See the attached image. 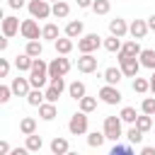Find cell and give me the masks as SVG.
Listing matches in <instances>:
<instances>
[{
    "label": "cell",
    "instance_id": "6da1fadb",
    "mask_svg": "<svg viewBox=\"0 0 155 155\" xmlns=\"http://www.w3.org/2000/svg\"><path fill=\"white\" fill-rule=\"evenodd\" d=\"M29 82H31V87H36V90H41V87L48 82V63H46L44 58H34V65H31V70H29Z\"/></svg>",
    "mask_w": 155,
    "mask_h": 155
},
{
    "label": "cell",
    "instance_id": "7a4b0ae2",
    "mask_svg": "<svg viewBox=\"0 0 155 155\" xmlns=\"http://www.w3.org/2000/svg\"><path fill=\"white\" fill-rule=\"evenodd\" d=\"M102 44H104L102 36H99L97 31H90V34H82V36L78 39V51H80V53H94Z\"/></svg>",
    "mask_w": 155,
    "mask_h": 155
},
{
    "label": "cell",
    "instance_id": "3957f363",
    "mask_svg": "<svg viewBox=\"0 0 155 155\" xmlns=\"http://www.w3.org/2000/svg\"><path fill=\"white\" fill-rule=\"evenodd\" d=\"M121 116H104V136H107V140H119L121 136H124V128H121Z\"/></svg>",
    "mask_w": 155,
    "mask_h": 155
},
{
    "label": "cell",
    "instance_id": "277c9868",
    "mask_svg": "<svg viewBox=\"0 0 155 155\" xmlns=\"http://www.w3.org/2000/svg\"><path fill=\"white\" fill-rule=\"evenodd\" d=\"M51 7L53 5H48V0H29V5H27L29 15L34 19H48V17H53L51 15Z\"/></svg>",
    "mask_w": 155,
    "mask_h": 155
},
{
    "label": "cell",
    "instance_id": "5b68a950",
    "mask_svg": "<svg viewBox=\"0 0 155 155\" xmlns=\"http://www.w3.org/2000/svg\"><path fill=\"white\" fill-rule=\"evenodd\" d=\"M116 61H119V68L124 70V78H138V70L143 68L138 58H126V56L116 53Z\"/></svg>",
    "mask_w": 155,
    "mask_h": 155
},
{
    "label": "cell",
    "instance_id": "8992f818",
    "mask_svg": "<svg viewBox=\"0 0 155 155\" xmlns=\"http://www.w3.org/2000/svg\"><path fill=\"white\" fill-rule=\"evenodd\" d=\"M68 131H70L73 136L87 133V114H85V111H75V114L70 116V121H68Z\"/></svg>",
    "mask_w": 155,
    "mask_h": 155
},
{
    "label": "cell",
    "instance_id": "52a82bcc",
    "mask_svg": "<svg viewBox=\"0 0 155 155\" xmlns=\"http://www.w3.org/2000/svg\"><path fill=\"white\" fill-rule=\"evenodd\" d=\"M68 70H70V61L65 56H58L48 63V78H63Z\"/></svg>",
    "mask_w": 155,
    "mask_h": 155
},
{
    "label": "cell",
    "instance_id": "ba28073f",
    "mask_svg": "<svg viewBox=\"0 0 155 155\" xmlns=\"http://www.w3.org/2000/svg\"><path fill=\"white\" fill-rule=\"evenodd\" d=\"M99 99L104 102V104H119L121 99H124V94L119 92V87L116 85H104V87H99Z\"/></svg>",
    "mask_w": 155,
    "mask_h": 155
},
{
    "label": "cell",
    "instance_id": "9c48e42d",
    "mask_svg": "<svg viewBox=\"0 0 155 155\" xmlns=\"http://www.w3.org/2000/svg\"><path fill=\"white\" fill-rule=\"evenodd\" d=\"M19 34L27 39V41H34V39H41V29H39V22L31 17V19H24L22 22V29Z\"/></svg>",
    "mask_w": 155,
    "mask_h": 155
},
{
    "label": "cell",
    "instance_id": "30bf717a",
    "mask_svg": "<svg viewBox=\"0 0 155 155\" xmlns=\"http://www.w3.org/2000/svg\"><path fill=\"white\" fill-rule=\"evenodd\" d=\"M19 29H22V22H19L15 15H7V17H2V36L12 39V36H15Z\"/></svg>",
    "mask_w": 155,
    "mask_h": 155
},
{
    "label": "cell",
    "instance_id": "8fae6325",
    "mask_svg": "<svg viewBox=\"0 0 155 155\" xmlns=\"http://www.w3.org/2000/svg\"><path fill=\"white\" fill-rule=\"evenodd\" d=\"M150 31V27H148V19H133L131 24H128V34L133 36V39H145V34Z\"/></svg>",
    "mask_w": 155,
    "mask_h": 155
},
{
    "label": "cell",
    "instance_id": "7c38bea8",
    "mask_svg": "<svg viewBox=\"0 0 155 155\" xmlns=\"http://www.w3.org/2000/svg\"><path fill=\"white\" fill-rule=\"evenodd\" d=\"M10 87H12V92H15L17 97H27V94L31 92V82H29V78H19V75L12 78V85H10Z\"/></svg>",
    "mask_w": 155,
    "mask_h": 155
},
{
    "label": "cell",
    "instance_id": "4fadbf2b",
    "mask_svg": "<svg viewBox=\"0 0 155 155\" xmlns=\"http://www.w3.org/2000/svg\"><path fill=\"white\" fill-rule=\"evenodd\" d=\"M109 34H111V36H119V39H124V36L128 34V24H126V19H121V17H114V19H109Z\"/></svg>",
    "mask_w": 155,
    "mask_h": 155
},
{
    "label": "cell",
    "instance_id": "5bb4252c",
    "mask_svg": "<svg viewBox=\"0 0 155 155\" xmlns=\"http://www.w3.org/2000/svg\"><path fill=\"white\" fill-rule=\"evenodd\" d=\"M78 70H80V73H94V70H97V56L82 53V56L78 58Z\"/></svg>",
    "mask_w": 155,
    "mask_h": 155
},
{
    "label": "cell",
    "instance_id": "9a60e30c",
    "mask_svg": "<svg viewBox=\"0 0 155 155\" xmlns=\"http://www.w3.org/2000/svg\"><path fill=\"white\" fill-rule=\"evenodd\" d=\"M140 44H138V39H131V41H126L124 46H121V51H119V56H126V58H138L140 56Z\"/></svg>",
    "mask_w": 155,
    "mask_h": 155
},
{
    "label": "cell",
    "instance_id": "2e32d148",
    "mask_svg": "<svg viewBox=\"0 0 155 155\" xmlns=\"http://www.w3.org/2000/svg\"><path fill=\"white\" fill-rule=\"evenodd\" d=\"M85 34V24H82V19H70L68 24H65V36H70V39H80Z\"/></svg>",
    "mask_w": 155,
    "mask_h": 155
},
{
    "label": "cell",
    "instance_id": "e0dca14e",
    "mask_svg": "<svg viewBox=\"0 0 155 155\" xmlns=\"http://www.w3.org/2000/svg\"><path fill=\"white\" fill-rule=\"evenodd\" d=\"M31 65H34V58H31L29 53H17V56H15V68H17L19 73H29Z\"/></svg>",
    "mask_w": 155,
    "mask_h": 155
},
{
    "label": "cell",
    "instance_id": "ac0fdd59",
    "mask_svg": "<svg viewBox=\"0 0 155 155\" xmlns=\"http://www.w3.org/2000/svg\"><path fill=\"white\" fill-rule=\"evenodd\" d=\"M102 78H104V82H107V85H119V82H121V78H124V70H121V68L109 65V68L102 73Z\"/></svg>",
    "mask_w": 155,
    "mask_h": 155
},
{
    "label": "cell",
    "instance_id": "d6986e66",
    "mask_svg": "<svg viewBox=\"0 0 155 155\" xmlns=\"http://www.w3.org/2000/svg\"><path fill=\"white\" fill-rule=\"evenodd\" d=\"M53 46H56V53H58V56H68V53L73 51V39H70V36H58V39L53 41Z\"/></svg>",
    "mask_w": 155,
    "mask_h": 155
},
{
    "label": "cell",
    "instance_id": "ffe728a7",
    "mask_svg": "<svg viewBox=\"0 0 155 155\" xmlns=\"http://www.w3.org/2000/svg\"><path fill=\"white\" fill-rule=\"evenodd\" d=\"M68 94L75 99V102H80L85 94H87V87H85V82H80V80H75V82H70L68 85Z\"/></svg>",
    "mask_w": 155,
    "mask_h": 155
},
{
    "label": "cell",
    "instance_id": "44dd1931",
    "mask_svg": "<svg viewBox=\"0 0 155 155\" xmlns=\"http://www.w3.org/2000/svg\"><path fill=\"white\" fill-rule=\"evenodd\" d=\"M56 114H58V109H56V104H53V102H44V104L39 107V116H41L44 121H53V119H56Z\"/></svg>",
    "mask_w": 155,
    "mask_h": 155
},
{
    "label": "cell",
    "instance_id": "7402d4cb",
    "mask_svg": "<svg viewBox=\"0 0 155 155\" xmlns=\"http://www.w3.org/2000/svg\"><path fill=\"white\" fill-rule=\"evenodd\" d=\"M138 61H140V65H143V68L155 70V48H143V51H140V56H138Z\"/></svg>",
    "mask_w": 155,
    "mask_h": 155
},
{
    "label": "cell",
    "instance_id": "603a6c76",
    "mask_svg": "<svg viewBox=\"0 0 155 155\" xmlns=\"http://www.w3.org/2000/svg\"><path fill=\"white\" fill-rule=\"evenodd\" d=\"M51 15H53L56 19H65V17L70 15V5H68L65 0H61V2H53V7H51Z\"/></svg>",
    "mask_w": 155,
    "mask_h": 155
},
{
    "label": "cell",
    "instance_id": "cb8c5ba5",
    "mask_svg": "<svg viewBox=\"0 0 155 155\" xmlns=\"http://www.w3.org/2000/svg\"><path fill=\"white\" fill-rule=\"evenodd\" d=\"M58 36H61V31H58V24L48 22V24H44V27H41V39H46V41H56Z\"/></svg>",
    "mask_w": 155,
    "mask_h": 155
},
{
    "label": "cell",
    "instance_id": "d4e9b609",
    "mask_svg": "<svg viewBox=\"0 0 155 155\" xmlns=\"http://www.w3.org/2000/svg\"><path fill=\"white\" fill-rule=\"evenodd\" d=\"M24 53H29L31 58H41V53H44V46H41V41H39V39H34V41H27V46H24Z\"/></svg>",
    "mask_w": 155,
    "mask_h": 155
},
{
    "label": "cell",
    "instance_id": "484cf974",
    "mask_svg": "<svg viewBox=\"0 0 155 155\" xmlns=\"http://www.w3.org/2000/svg\"><path fill=\"white\" fill-rule=\"evenodd\" d=\"M19 131H22L24 136L36 133V119H34V116H24V119L19 121Z\"/></svg>",
    "mask_w": 155,
    "mask_h": 155
},
{
    "label": "cell",
    "instance_id": "4316f807",
    "mask_svg": "<svg viewBox=\"0 0 155 155\" xmlns=\"http://www.w3.org/2000/svg\"><path fill=\"white\" fill-rule=\"evenodd\" d=\"M104 140H107L104 131H92V133H87V145H90V148H102Z\"/></svg>",
    "mask_w": 155,
    "mask_h": 155
},
{
    "label": "cell",
    "instance_id": "83f0119b",
    "mask_svg": "<svg viewBox=\"0 0 155 155\" xmlns=\"http://www.w3.org/2000/svg\"><path fill=\"white\" fill-rule=\"evenodd\" d=\"M68 150H70V148H68V140H65V138H58V136H56V138L51 140V153H53V155H65Z\"/></svg>",
    "mask_w": 155,
    "mask_h": 155
},
{
    "label": "cell",
    "instance_id": "f1b7e54d",
    "mask_svg": "<svg viewBox=\"0 0 155 155\" xmlns=\"http://www.w3.org/2000/svg\"><path fill=\"white\" fill-rule=\"evenodd\" d=\"M102 46H104L109 53H119L124 44H121V39H119V36H111V34H109V36L104 39V44H102Z\"/></svg>",
    "mask_w": 155,
    "mask_h": 155
},
{
    "label": "cell",
    "instance_id": "f546056e",
    "mask_svg": "<svg viewBox=\"0 0 155 155\" xmlns=\"http://www.w3.org/2000/svg\"><path fill=\"white\" fill-rule=\"evenodd\" d=\"M27 102H29L31 107H41V104L46 102V94H44L41 90H36V87H31V92L27 94Z\"/></svg>",
    "mask_w": 155,
    "mask_h": 155
},
{
    "label": "cell",
    "instance_id": "4dcf8cb0",
    "mask_svg": "<svg viewBox=\"0 0 155 155\" xmlns=\"http://www.w3.org/2000/svg\"><path fill=\"white\" fill-rule=\"evenodd\" d=\"M119 116H121V121H124V124H131V126H133V124H136V119H138L140 114H138V111H136L133 107H124Z\"/></svg>",
    "mask_w": 155,
    "mask_h": 155
},
{
    "label": "cell",
    "instance_id": "1f68e13d",
    "mask_svg": "<svg viewBox=\"0 0 155 155\" xmlns=\"http://www.w3.org/2000/svg\"><path fill=\"white\" fill-rule=\"evenodd\" d=\"M126 138H128V143H131V145H138V143H143V131L133 124V126L126 131Z\"/></svg>",
    "mask_w": 155,
    "mask_h": 155
},
{
    "label": "cell",
    "instance_id": "d6a6232c",
    "mask_svg": "<svg viewBox=\"0 0 155 155\" xmlns=\"http://www.w3.org/2000/svg\"><path fill=\"white\" fill-rule=\"evenodd\" d=\"M27 148H29L31 153H39V150L44 148V138H41L39 133H31V136H27Z\"/></svg>",
    "mask_w": 155,
    "mask_h": 155
},
{
    "label": "cell",
    "instance_id": "836d02e7",
    "mask_svg": "<svg viewBox=\"0 0 155 155\" xmlns=\"http://www.w3.org/2000/svg\"><path fill=\"white\" fill-rule=\"evenodd\" d=\"M78 104H80V111L90 114V111H94V109H97V97H87V94H85Z\"/></svg>",
    "mask_w": 155,
    "mask_h": 155
},
{
    "label": "cell",
    "instance_id": "e575fe53",
    "mask_svg": "<svg viewBox=\"0 0 155 155\" xmlns=\"http://www.w3.org/2000/svg\"><path fill=\"white\" fill-rule=\"evenodd\" d=\"M109 10H111V2L109 0H94L92 2V12L94 15H109Z\"/></svg>",
    "mask_w": 155,
    "mask_h": 155
},
{
    "label": "cell",
    "instance_id": "d590c367",
    "mask_svg": "<svg viewBox=\"0 0 155 155\" xmlns=\"http://www.w3.org/2000/svg\"><path fill=\"white\" fill-rule=\"evenodd\" d=\"M148 90H150V80H145V78H133V92L145 94Z\"/></svg>",
    "mask_w": 155,
    "mask_h": 155
},
{
    "label": "cell",
    "instance_id": "8d00e7d4",
    "mask_svg": "<svg viewBox=\"0 0 155 155\" xmlns=\"http://www.w3.org/2000/svg\"><path fill=\"white\" fill-rule=\"evenodd\" d=\"M136 126H138L143 133L150 131V128H153V116H150V114H140V116L136 119Z\"/></svg>",
    "mask_w": 155,
    "mask_h": 155
},
{
    "label": "cell",
    "instance_id": "74e56055",
    "mask_svg": "<svg viewBox=\"0 0 155 155\" xmlns=\"http://www.w3.org/2000/svg\"><path fill=\"white\" fill-rule=\"evenodd\" d=\"M140 111H143V114L155 116V97H145V99L140 102Z\"/></svg>",
    "mask_w": 155,
    "mask_h": 155
},
{
    "label": "cell",
    "instance_id": "f35d334b",
    "mask_svg": "<svg viewBox=\"0 0 155 155\" xmlns=\"http://www.w3.org/2000/svg\"><path fill=\"white\" fill-rule=\"evenodd\" d=\"M107 155H136V153H133V148H131V145H119V143H116Z\"/></svg>",
    "mask_w": 155,
    "mask_h": 155
},
{
    "label": "cell",
    "instance_id": "ab89813d",
    "mask_svg": "<svg viewBox=\"0 0 155 155\" xmlns=\"http://www.w3.org/2000/svg\"><path fill=\"white\" fill-rule=\"evenodd\" d=\"M61 92H63V90H58V87L48 85V87H46V92H44V94H46V102H53V104H56V102H58V97H61Z\"/></svg>",
    "mask_w": 155,
    "mask_h": 155
},
{
    "label": "cell",
    "instance_id": "60d3db41",
    "mask_svg": "<svg viewBox=\"0 0 155 155\" xmlns=\"http://www.w3.org/2000/svg\"><path fill=\"white\" fill-rule=\"evenodd\" d=\"M12 94H15V92H12V87H10V85H0V104H7Z\"/></svg>",
    "mask_w": 155,
    "mask_h": 155
},
{
    "label": "cell",
    "instance_id": "b9f144b4",
    "mask_svg": "<svg viewBox=\"0 0 155 155\" xmlns=\"http://www.w3.org/2000/svg\"><path fill=\"white\" fill-rule=\"evenodd\" d=\"M7 75H10V61L0 58V78H7Z\"/></svg>",
    "mask_w": 155,
    "mask_h": 155
},
{
    "label": "cell",
    "instance_id": "7bdbcfd3",
    "mask_svg": "<svg viewBox=\"0 0 155 155\" xmlns=\"http://www.w3.org/2000/svg\"><path fill=\"white\" fill-rule=\"evenodd\" d=\"M48 85H53L58 90H65V80L63 78H48Z\"/></svg>",
    "mask_w": 155,
    "mask_h": 155
},
{
    "label": "cell",
    "instance_id": "ee69618b",
    "mask_svg": "<svg viewBox=\"0 0 155 155\" xmlns=\"http://www.w3.org/2000/svg\"><path fill=\"white\" fill-rule=\"evenodd\" d=\"M7 5H10L12 10H22V7L29 5V2H24V0H7Z\"/></svg>",
    "mask_w": 155,
    "mask_h": 155
},
{
    "label": "cell",
    "instance_id": "f6af8a7d",
    "mask_svg": "<svg viewBox=\"0 0 155 155\" xmlns=\"http://www.w3.org/2000/svg\"><path fill=\"white\" fill-rule=\"evenodd\" d=\"M10 153H12L10 143H7V140H0V155H10Z\"/></svg>",
    "mask_w": 155,
    "mask_h": 155
},
{
    "label": "cell",
    "instance_id": "bcb514c9",
    "mask_svg": "<svg viewBox=\"0 0 155 155\" xmlns=\"http://www.w3.org/2000/svg\"><path fill=\"white\" fill-rule=\"evenodd\" d=\"M29 153H31V150L24 145V148H12V153H10V155H29Z\"/></svg>",
    "mask_w": 155,
    "mask_h": 155
},
{
    "label": "cell",
    "instance_id": "7dc6e473",
    "mask_svg": "<svg viewBox=\"0 0 155 155\" xmlns=\"http://www.w3.org/2000/svg\"><path fill=\"white\" fill-rule=\"evenodd\" d=\"M92 2H94V0H78V7L87 10V7H92Z\"/></svg>",
    "mask_w": 155,
    "mask_h": 155
},
{
    "label": "cell",
    "instance_id": "c3c4849f",
    "mask_svg": "<svg viewBox=\"0 0 155 155\" xmlns=\"http://www.w3.org/2000/svg\"><path fill=\"white\" fill-rule=\"evenodd\" d=\"M140 155H155V148H153V145H145V148L140 150Z\"/></svg>",
    "mask_w": 155,
    "mask_h": 155
},
{
    "label": "cell",
    "instance_id": "681fc988",
    "mask_svg": "<svg viewBox=\"0 0 155 155\" xmlns=\"http://www.w3.org/2000/svg\"><path fill=\"white\" fill-rule=\"evenodd\" d=\"M148 27H150V31H155V15L148 17Z\"/></svg>",
    "mask_w": 155,
    "mask_h": 155
},
{
    "label": "cell",
    "instance_id": "f907efd6",
    "mask_svg": "<svg viewBox=\"0 0 155 155\" xmlns=\"http://www.w3.org/2000/svg\"><path fill=\"white\" fill-rule=\"evenodd\" d=\"M150 92L155 94V70H153V75H150Z\"/></svg>",
    "mask_w": 155,
    "mask_h": 155
},
{
    "label": "cell",
    "instance_id": "816d5d0a",
    "mask_svg": "<svg viewBox=\"0 0 155 155\" xmlns=\"http://www.w3.org/2000/svg\"><path fill=\"white\" fill-rule=\"evenodd\" d=\"M7 44H10V41H7V36H5V39H0V51H5V48H7Z\"/></svg>",
    "mask_w": 155,
    "mask_h": 155
},
{
    "label": "cell",
    "instance_id": "f5cc1de1",
    "mask_svg": "<svg viewBox=\"0 0 155 155\" xmlns=\"http://www.w3.org/2000/svg\"><path fill=\"white\" fill-rule=\"evenodd\" d=\"M65 155H80V153H75V150H68V153H65Z\"/></svg>",
    "mask_w": 155,
    "mask_h": 155
},
{
    "label": "cell",
    "instance_id": "db71d44e",
    "mask_svg": "<svg viewBox=\"0 0 155 155\" xmlns=\"http://www.w3.org/2000/svg\"><path fill=\"white\" fill-rule=\"evenodd\" d=\"M153 128H155V116H153Z\"/></svg>",
    "mask_w": 155,
    "mask_h": 155
},
{
    "label": "cell",
    "instance_id": "11a10c76",
    "mask_svg": "<svg viewBox=\"0 0 155 155\" xmlns=\"http://www.w3.org/2000/svg\"><path fill=\"white\" fill-rule=\"evenodd\" d=\"M48 2H61V0H48Z\"/></svg>",
    "mask_w": 155,
    "mask_h": 155
}]
</instances>
